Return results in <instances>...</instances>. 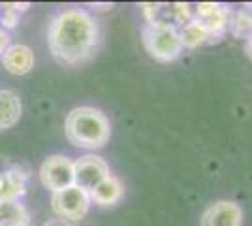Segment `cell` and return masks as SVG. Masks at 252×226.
I'll use <instances>...</instances> for the list:
<instances>
[{
  "label": "cell",
  "instance_id": "cell-1",
  "mask_svg": "<svg viewBox=\"0 0 252 226\" xmlns=\"http://www.w3.org/2000/svg\"><path fill=\"white\" fill-rule=\"evenodd\" d=\"M102 42L96 17L81 8H68L53 15L47 25V47L57 63L77 66L93 59Z\"/></svg>",
  "mask_w": 252,
  "mask_h": 226
},
{
  "label": "cell",
  "instance_id": "cell-2",
  "mask_svg": "<svg viewBox=\"0 0 252 226\" xmlns=\"http://www.w3.org/2000/svg\"><path fill=\"white\" fill-rule=\"evenodd\" d=\"M64 134L77 149L96 151L102 149L109 141L111 127H109V119L105 117L102 109L93 106H79L66 115Z\"/></svg>",
  "mask_w": 252,
  "mask_h": 226
},
{
  "label": "cell",
  "instance_id": "cell-3",
  "mask_svg": "<svg viewBox=\"0 0 252 226\" xmlns=\"http://www.w3.org/2000/svg\"><path fill=\"white\" fill-rule=\"evenodd\" d=\"M141 42L147 53L160 63L175 61L183 53V42L179 29L169 23L153 21L145 23L141 29Z\"/></svg>",
  "mask_w": 252,
  "mask_h": 226
},
{
  "label": "cell",
  "instance_id": "cell-4",
  "mask_svg": "<svg viewBox=\"0 0 252 226\" xmlns=\"http://www.w3.org/2000/svg\"><path fill=\"white\" fill-rule=\"evenodd\" d=\"M91 205H93L91 194L77 185H72L64 191L51 194V209L55 217L64 219L68 223H75V221L85 219Z\"/></svg>",
  "mask_w": 252,
  "mask_h": 226
},
{
  "label": "cell",
  "instance_id": "cell-5",
  "mask_svg": "<svg viewBox=\"0 0 252 226\" xmlns=\"http://www.w3.org/2000/svg\"><path fill=\"white\" fill-rule=\"evenodd\" d=\"M38 175H40V183L51 194L64 191L75 185L74 161L66 155H51L42 162Z\"/></svg>",
  "mask_w": 252,
  "mask_h": 226
},
{
  "label": "cell",
  "instance_id": "cell-6",
  "mask_svg": "<svg viewBox=\"0 0 252 226\" xmlns=\"http://www.w3.org/2000/svg\"><path fill=\"white\" fill-rule=\"evenodd\" d=\"M74 172H75V185L91 193L98 183H102L105 177H109V166L107 162L98 157L94 153H87L74 161Z\"/></svg>",
  "mask_w": 252,
  "mask_h": 226
},
{
  "label": "cell",
  "instance_id": "cell-7",
  "mask_svg": "<svg viewBox=\"0 0 252 226\" xmlns=\"http://www.w3.org/2000/svg\"><path fill=\"white\" fill-rule=\"evenodd\" d=\"M192 17L211 34V38L222 36L231 23V13L228 11V8H224L220 4H211V2L198 4Z\"/></svg>",
  "mask_w": 252,
  "mask_h": 226
},
{
  "label": "cell",
  "instance_id": "cell-8",
  "mask_svg": "<svg viewBox=\"0 0 252 226\" xmlns=\"http://www.w3.org/2000/svg\"><path fill=\"white\" fill-rule=\"evenodd\" d=\"M241 223L243 209L230 200L211 204L200 219V226H241Z\"/></svg>",
  "mask_w": 252,
  "mask_h": 226
},
{
  "label": "cell",
  "instance_id": "cell-9",
  "mask_svg": "<svg viewBox=\"0 0 252 226\" xmlns=\"http://www.w3.org/2000/svg\"><path fill=\"white\" fill-rule=\"evenodd\" d=\"M2 66L6 68V72H10L11 75H25L29 74L34 68V53L29 45L25 43H11L6 49V53L2 55Z\"/></svg>",
  "mask_w": 252,
  "mask_h": 226
},
{
  "label": "cell",
  "instance_id": "cell-10",
  "mask_svg": "<svg viewBox=\"0 0 252 226\" xmlns=\"http://www.w3.org/2000/svg\"><path fill=\"white\" fill-rule=\"evenodd\" d=\"M23 115L21 98L11 89H0V132L13 129Z\"/></svg>",
  "mask_w": 252,
  "mask_h": 226
},
{
  "label": "cell",
  "instance_id": "cell-11",
  "mask_svg": "<svg viewBox=\"0 0 252 226\" xmlns=\"http://www.w3.org/2000/svg\"><path fill=\"white\" fill-rule=\"evenodd\" d=\"M31 173L25 166H10L2 173V183H4V200H19L27 193Z\"/></svg>",
  "mask_w": 252,
  "mask_h": 226
},
{
  "label": "cell",
  "instance_id": "cell-12",
  "mask_svg": "<svg viewBox=\"0 0 252 226\" xmlns=\"http://www.w3.org/2000/svg\"><path fill=\"white\" fill-rule=\"evenodd\" d=\"M89 194H91L93 204L102 205V207H109V205H115L117 202H121V198L125 194V189H123V185H121V181L117 177L109 175V177H105L102 183L96 185Z\"/></svg>",
  "mask_w": 252,
  "mask_h": 226
},
{
  "label": "cell",
  "instance_id": "cell-13",
  "mask_svg": "<svg viewBox=\"0 0 252 226\" xmlns=\"http://www.w3.org/2000/svg\"><path fill=\"white\" fill-rule=\"evenodd\" d=\"M31 226L29 209L19 200H2L0 202V226Z\"/></svg>",
  "mask_w": 252,
  "mask_h": 226
},
{
  "label": "cell",
  "instance_id": "cell-14",
  "mask_svg": "<svg viewBox=\"0 0 252 226\" xmlns=\"http://www.w3.org/2000/svg\"><path fill=\"white\" fill-rule=\"evenodd\" d=\"M179 36H181V42H183V47H198L201 43H205L211 38V34L201 27L196 19L189 21L187 25H183L179 29Z\"/></svg>",
  "mask_w": 252,
  "mask_h": 226
},
{
  "label": "cell",
  "instance_id": "cell-15",
  "mask_svg": "<svg viewBox=\"0 0 252 226\" xmlns=\"http://www.w3.org/2000/svg\"><path fill=\"white\" fill-rule=\"evenodd\" d=\"M29 8H31V4H17V2L0 4V27L10 32L11 29H15L19 25L21 13H25Z\"/></svg>",
  "mask_w": 252,
  "mask_h": 226
},
{
  "label": "cell",
  "instance_id": "cell-16",
  "mask_svg": "<svg viewBox=\"0 0 252 226\" xmlns=\"http://www.w3.org/2000/svg\"><path fill=\"white\" fill-rule=\"evenodd\" d=\"M230 25L233 27V32L237 36H247L249 38L252 34V17L247 11H239Z\"/></svg>",
  "mask_w": 252,
  "mask_h": 226
},
{
  "label": "cell",
  "instance_id": "cell-17",
  "mask_svg": "<svg viewBox=\"0 0 252 226\" xmlns=\"http://www.w3.org/2000/svg\"><path fill=\"white\" fill-rule=\"evenodd\" d=\"M11 34L6 31V29H2L0 27V61H2V55L6 53V49L11 45Z\"/></svg>",
  "mask_w": 252,
  "mask_h": 226
},
{
  "label": "cell",
  "instance_id": "cell-18",
  "mask_svg": "<svg viewBox=\"0 0 252 226\" xmlns=\"http://www.w3.org/2000/svg\"><path fill=\"white\" fill-rule=\"evenodd\" d=\"M43 226H74L72 223H68V221H64V219H59V217H53V219H47Z\"/></svg>",
  "mask_w": 252,
  "mask_h": 226
},
{
  "label": "cell",
  "instance_id": "cell-19",
  "mask_svg": "<svg viewBox=\"0 0 252 226\" xmlns=\"http://www.w3.org/2000/svg\"><path fill=\"white\" fill-rule=\"evenodd\" d=\"M4 200V183H2V173H0V202Z\"/></svg>",
  "mask_w": 252,
  "mask_h": 226
},
{
  "label": "cell",
  "instance_id": "cell-20",
  "mask_svg": "<svg viewBox=\"0 0 252 226\" xmlns=\"http://www.w3.org/2000/svg\"><path fill=\"white\" fill-rule=\"evenodd\" d=\"M249 51H251V55H252V34L249 36Z\"/></svg>",
  "mask_w": 252,
  "mask_h": 226
},
{
  "label": "cell",
  "instance_id": "cell-21",
  "mask_svg": "<svg viewBox=\"0 0 252 226\" xmlns=\"http://www.w3.org/2000/svg\"><path fill=\"white\" fill-rule=\"evenodd\" d=\"M13 226H21V225H13Z\"/></svg>",
  "mask_w": 252,
  "mask_h": 226
}]
</instances>
